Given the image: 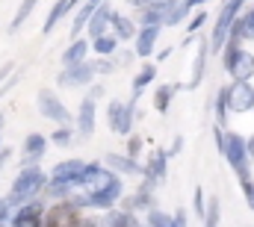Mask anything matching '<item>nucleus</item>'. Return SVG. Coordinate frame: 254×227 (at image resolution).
<instances>
[{"label":"nucleus","mask_w":254,"mask_h":227,"mask_svg":"<svg viewBox=\"0 0 254 227\" xmlns=\"http://www.w3.org/2000/svg\"><path fill=\"white\" fill-rule=\"evenodd\" d=\"M83 169H86V163H80V160H65V163H60V166L54 169L51 183H60V186L74 189V186L80 183V177H83Z\"/></svg>","instance_id":"9"},{"label":"nucleus","mask_w":254,"mask_h":227,"mask_svg":"<svg viewBox=\"0 0 254 227\" xmlns=\"http://www.w3.org/2000/svg\"><path fill=\"white\" fill-rule=\"evenodd\" d=\"M0 127H3V115H0Z\"/></svg>","instance_id":"46"},{"label":"nucleus","mask_w":254,"mask_h":227,"mask_svg":"<svg viewBox=\"0 0 254 227\" xmlns=\"http://www.w3.org/2000/svg\"><path fill=\"white\" fill-rule=\"evenodd\" d=\"M204 21H207V15H204V12H198V15H195V18L190 21V33H195V30H198V27H201Z\"/></svg>","instance_id":"38"},{"label":"nucleus","mask_w":254,"mask_h":227,"mask_svg":"<svg viewBox=\"0 0 254 227\" xmlns=\"http://www.w3.org/2000/svg\"><path fill=\"white\" fill-rule=\"evenodd\" d=\"M12 71H15V65H12V62H6V65L0 68V83H3V80H6V77L12 74Z\"/></svg>","instance_id":"41"},{"label":"nucleus","mask_w":254,"mask_h":227,"mask_svg":"<svg viewBox=\"0 0 254 227\" xmlns=\"http://www.w3.org/2000/svg\"><path fill=\"white\" fill-rule=\"evenodd\" d=\"M166 160H169V157H166V151H154V154H151L148 169H145V177H148V180H145V186H151V189H154V183H160V180L166 177Z\"/></svg>","instance_id":"16"},{"label":"nucleus","mask_w":254,"mask_h":227,"mask_svg":"<svg viewBox=\"0 0 254 227\" xmlns=\"http://www.w3.org/2000/svg\"><path fill=\"white\" fill-rule=\"evenodd\" d=\"M45 189V174L39 166H33V169H21V174L15 177V183H12V192L6 195V204L9 207H24V204H30L39 192Z\"/></svg>","instance_id":"1"},{"label":"nucleus","mask_w":254,"mask_h":227,"mask_svg":"<svg viewBox=\"0 0 254 227\" xmlns=\"http://www.w3.org/2000/svg\"><path fill=\"white\" fill-rule=\"evenodd\" d=\"M74 3H83V0H74Z\"/></svg>","instance_id":"47"},{"label":"nucleus","mask_w":254,"mask_h":227,"mask_svg":"<svg viewBox=\"0 0 254 227\" xmlns=\"http://www.w3.org/2000/svg\"><path fill=\"white\" fill-rule=\"evenodd\" d=\"M101 3H104V0H83V6H80V9H77V15H74V24H71V36H74V39H77V36H80V30L89 24L92 12H95Z\"/></svg>","instance_id":"18"},{"label":"nucleus","mask_w":254,"mask_h":227,"mask_svg":"<svg viewBox=\"0 0 254 227\" xmlns=\"http://www.w3.org/2000/svg\"><path fill=\"white\" fill-rule=\"evenodd\" d=\"M246 154H249V160H254V136L246 139Z\"/></svg>","instance_id":"44"},{"label":"nucleus","mask_w":254,"mask_h":227,"mask_svg":"<svg viewBox=\"0 0 254 227\" xmlns=\"http://www.w3.org/2000/svg\"><path fill=\"white\" fill-rule=\"evenodd\" d=\"M116 42H119L116 36H110V33H104V36H98V39H95V45H92V51H95V54H101V59H104V57H110V54L116 51Z\"/></svg>","instance_id":"28"},{"label":"nucleus","mask_w":254,"mask_h":227,"mask_svg":"<svg viewBox=\"0 0 254 227\" xmlns=\"http://www.w3.org/2000/svg\"><path fill=\"white\" fill-rule=\"evenodd\" d=\"M86 54H89V45H86L83 39H74V45L63 54L65 68H68V65H80V62H86Z\"/></svg>","instance_id":"22"},{"label":"nucleus","mask_w":254,"mask_h":227,"mask_svg":"<svg viewBox=\"0 0 254 227\" xmlns=\"http://www.w3.org/2000/svg\"><path fill=\"white\" fill-rule=\"evenodd\" d=\"M154 77H157V68H154V65H145V68H142V71L133 77V92L139 95V92H142V89H145V86H148Z\"/></svg>","instance_id":"29"},{"label":"nucleus","mask_w":254,"mask_h":227,"mask_svg":"<svg viewBox=\"0 0 254 227\" xmlns=\"http://www.w3.org/2000/svg\"><path fill=\"white\" fill-rule=\"evenodd\" d=\"M207 45H198V57H195V65H192V80L187 83V89H198V83L204 80V68H207Z\"/></svg>","instance_id":"21"},{"label":"nucleus","mask_w":254,"mask_h":227,"mask_svg":"<svg viewBox=\"0 0 254 227\" xmlns=\"http://www.w3.org/2000/svg\"><path fill=\"white\" fill-rule=\"evenodd\" d=\"M228 74L234 77V83H249V80L254 77V54L240 51L237 59H234V65L228 68Z\"/></svg>","instance_id":"14"},{"label":"nucleus","mask_w":254,"mask_h":227,"mask_svg":"<svg viewBox=\"0 0 254 227\" xmlns=\"http://www.w3.org/2000/svg\"><path fill=\"white\" fill-rule=\"evenodd\" d=\"M136 101H139V95H133L130 104H122V101H113L110 104V127H113V133H119V136H127L130 133L133 113H136Z\"/></svg>","instance_id":"5"},{"label":"nucleus","mask_w":254,"mask_h":227,"mask_svg":"<svg viewBox=\"0 0 254 227\" xmlns=\"http://www.w3.org/2000/svg\"><path fill=\"white\" fill-rule=\"evenodd\" d=\"M139 148H142V139H136V136H133V139H130V160H133V154H136Z\"/></svg>","instance_id":"42"},{"label":"nucleus","mask_w":254,"mask_h":227,"mask_svg":"<svg viewBox=\"0 0 254 227\" xmlns=\"http://www.w3.org/2000/svg\"><path fill=\"white\" fill-rule=\"evenodd\" d=\"M157 36H160V27H142L136 33V57H151L154 54V45H157Z\"/></svg>","instance_id":"17"},{"label":"nucleus","mask_w":254,"mask_h":227,"mask_svg":"<svg viewBox=\"0 0 254 227\" xmlns=\"http://www.w3.org/2000/svg\"><path fill=\"white\" fill-rule=\"evenodd\" d=\"M104 169L107 171H119V174H127V177H142L145 169L136 166L130 157H122V154H107L104 157Z\"/></svg>","instance_id":"13"},{"label":"nucleus","mask_w":254,"mask_h":227,"mask_svg":"<svg viewBox=\"0 0 254 227\" xmlns=\"http://www.w3.org/2000/svg\"><path fill=\"white\" fill-rule=\"evenodd\" d=\"M172 227H187V213H184V210H178V213L172 216Z\"/></svg>","instance_id":"37"},{"label":"nucleus","mask_w":254,"mask_h":227,"mask_svg":"<svg viewBox=\"0 0 254 227\" xmlns=\"http://www.w3.org/2000/svg\"><path fill=\"white\" fill-rule=\"evenodd\" d=\"M187 3V9H192V6H198V3H207V0H184Z\"/></svg>","instance_id":"45"},{"label":"nucleus","mask_w":254,"mask_h":227,"mask_svg":"<svg viewBox=\"0 0 254 227\" xmlns=\"http://www.w3.org/2000/svg\"><path fill=\"white\" fill-rule=\"evenodd\" d=\"M45 148H48V139L42 133H30L24 142V169H33L45 157Z\"/></svg>","instance_id":"12"},{"label":"nucleus","mask_w":254,"mask_h":227,"mask_svg":"<svg viewBox=\"0 0 254 227\" xmlns=\"http://www.w3.org/2000/svg\"><path fill=\"white\" fill-rule=\"evenodd\" d=\"M181 148H184V139L178 136V139H175V145H172V148L166 151V157H172V154H181Z\"/></svg>","instance_id":"40"},{"label":"nucleus","mask_w":254,"mask_h":227,"mask_svg":"<svg viewBox=\"0 0 254 227\" xmlns=\"http://www.w3.org/2000/svg\"><path fill=\"white\" fill-rule=\"evenodd\" d=\"M92 77H95L92 65H89V62H80V65H68V68H65L63 74H60V83H63V86H89Z\"/></svg>","instance_id":"11"},{"label":"nucleus","mask_w":254,"mask_h":227,"mask_svg":"<svg viewBox=\"0 0 254 227\" xmlns=\"http://www.w3.org/2000/svg\"><path fill=\"white\" fill-rule=\"evenodd\" d=\"M222 154H225V160L234 166V171L240 174V180H249V154H246V139H243V136L225 133Z\"/></svg>","instance_id":"3"},{"label":"nucleus","mask_w":254,"mask_h":227,"mask_svg":"<svg viewBox=\"0 0 254 227\" xmlns=\"http://www.w3.org/2000/svg\"><path fill=\"white\" fill-rule=\"evenodd\" d=\"M71 136H74V133H71V130H68V127H57V130H54V136H51V139H54V142H57V145H71Z\"/></svg>","instance_id":"32"},{"label":"nucleus","mask_w":254,"mask_h":227,"mask_svg":"<svg viewBox=\"0 0 254 227\" xmlns=\"http://www.w3.org/2000/svg\"><path fill=\"white\" fill-rule=\"evenodd\" d=\"M71 6H74V0H60V3H57V6L51 9V15H48V21H45V36H51V33H54L57 21L63 18V15L68 12V9H71Z\"/></svg>","instance_id":"23"},{"label":"nucleus","mask_w":254,"mask_h":227,"mask_svg":"<svg viewBox=\"0 0 254 227\" xmlns=\"http://www.w3.org/2000/svg\"><path fill=\"white\" fill-rule=\"evenodd\" d=\"M228 110H234V113H249V110H254L252 83H234L228 89Z\"/></svg>","instance_id":"8"},{"label":"nucleus","mask_w":254,"mask_h":227,"mask_svg":"<svg viewBox=\"0 0 254 227\" xmlns=\"http://www.w3.org/2000/svg\"><path fill=\"white\" fill-rule=\"evenodd\" d=\"M252 18H254V9H252Z\"/></svg>","instance_id":"48"},{"label":"nucleus","mask_w":254,"mask_h":227,"mask_svg":"<svg viewBox=\"0 0 254 227\" xmlns=\"http://www.w3.org/2000/svg\"><path fill=\"white\" fill-rule=\"evenodd\" d=\"M36 3L39 0H21V6H18V12H15V18H12V24H9V33H15L30 15H33V9H36Z\"/></svg>","instance_id":"25"},{"label":"nucleus","mask_w":254,"mask_h":227,"mask_svg":"<svg viewBox=\"0 0 254 227\" xmlns=\"http://www.w3.org/2000/svg\"><path fill=\"white\" fill-rule=\"evenodd\" d=\"M98 95H104V92L92 89L80 101V113H77V130H80V136H92L95 133V104H98Z\"/></svg>","instance_id":"6"},{"label":"nucleus","mask_w":254,"mask_h":227,"mask_svg":"<svg viewBox=\"0 0 254 227\" xmlns=\"http://www.w3.org/2000/svg\"><path fill=\"white\" fill-rule=\"evenodd\" d=\"M192 204H195V216H198V219H204V189H201V186L195 189V198H192Z\"/></svg>","instance_id":"34"},{"label":"nucleus","mask_w":254,"mask_h":227,"mask_svg":"<svg viewBox=\"0 0 254 227\" xmlns=\"http://www.w3.org/2000/svg\"><path fill=\"white\" fill-rule=\"evenodd\" d=\"M89 65H92L95 74H110V71H113V62H110V59H98V62H89Z\"/></svg>","instance_id":"36"},{"label":"nucleus","mask_w":254,"mask_h":227,"mask_svg":"<svg viewBox=\"0 0 254 227\" xmlns=\"http://www.w3.org/2000/svg\"><path fill=\"white\" fill-rule=\"evenodd\" d=\"M39 113L45 115V118H51L57 127H68V124H71V113H68V107H65L54 92H48V89L39 92Z\"/></svg>","instance_id":"4"},{"label":"nucleus","mask_w":254,"mask_h":227,"mask_svg":"<svg viewBox=\"0 0 254 227\" xmlns=\"http://www.w3.org/2000/svg\"><path fill=\"white\" fill-rule=\"evenodd\" d=\"M71 227H101V222L98 219H92V216H74V222H71Z\"/></svg>","instance_id":"33"},{"label":"nucleus","mask_w":254,"mask_h":227,"mask_svg":"<svg viewBox=\"0 0 254 227\" xmlns=\"http://www.w3.org/2000/svg\"><path fill=\"white\" fill-rule=\"evenodd\" d=\"M181 86H160L157 89V95H154V107H157V113H166L169 110V104H172V98H175V92H178Z\"/></svg>","instance_id":"24"},{"label":"nucleus","mask_w":254,"mask_h":227,"mask_svg":"<svg viewBox=\"0 0 254 227\" xmlns=\"http://www.w3.org/2000/svg\"><path fill=\"white\" fill-rule=\"evenodd\" d=\"M190 15V9H187V3L184 0H169L166 3V9H163V24H181L184 18Z\"/></svg>","instance_id":"19"},{"label":"nucleus","mask_w":254,"mask_h":227,"mask_svg":"<svg viewBox=\"0 0 254 227\" xmlns=\"http://www.w3.org/2000/svg\"><path fill=\"white\" fill-rule=\"evenodd\" d=\"M110 27L116 30V39H133L139 30H136V24L127 18V15H119V12H113V18H110Z\"/></svg>","instance_id":"20"},{"label":"nucleus","mask_w":254,"mask_h":227,"mask_svg":"<svg viewBox=\"0 0 254 227\" xmlns=\"http://www.w3.org/2000/svg\"><path fill=\"white\" fill-rule=\"evenodd\" d=\"M68 192H71V189H68V186H60V183H51V186H48V195L57 198V201H63Z\"/></svg>","instance_id":"35"},{"label":"nucleus","mask_w":254,"mask_h":227,"mask_svg":"<svg viewBox=\"0 0 254 227\" xmlns=\"http://www.w3.org/2000/svg\"><path fill=\"white\" fill-rule=\"evenodd\" d=\"M110 18H113L110 3H101V6L92 12V18H89V36H92V39L104 36V33H107V27H110Z\"/></svg>","instance_id":"15"},{"label":"nucleus","mask_w":254,"mask_h":227,"mask_svg":"<svg viewBox=\"0 0 254 227\" xmlns=\"http://www.w3.org/2000/svg\"><path fill=\"white\" fill-rule=\"evenodd\" d=\"M77 213H80V210H77L71 201H60L57 207L45 210V216H42V227H71V222H74Z\"/></svg>","instance_id":"7"},{"label":"nucleus","mask_w":254,"mask_h":227,"mask_svg":"<svg viewBox=\"0 0 254 227\" xmlns=\"http://www.w3.org/2000/svg\"><path fill=\"white\" fill-rule=\"evenodd\" d=\"M136 216L133 213H110L107 219H104V227H136Z\"/></svg>","instance_id":"26"},{"label":"nucleus","mask_w":254,"mask_h":227,"mask_svg":"<svg viewBox=\"0 0 254 227\" xmlns=\"http://www.w3.org/2000/svg\"><path fill=\"white\" fill-rule=\"evenodd\" d=\"M243 3H246V0H225V6H222V12H219V21H216V30H213V36H210V48H207V51L222 54V48H225V42H228V33H231V24L240 18Z\"/></svg>","instance_id":"2"},{"label":"nucleus","mask_w":254,"mask_h":227,"mask_svg":"<svg viewBox=\"0 0 254 227\" xmlns=\"http://www.w3.org/2000/svg\"><path fill=\"white\" fill-rule=\"evenodd\" d=\"M42 216H45V207L30 201L9 219V227H42Z\"/></svg>","instance_id":"10"},{"label":"nucleus","mask_w":254,"mask_h":227,"mask_svg":"<svg viewBox=\"0 0 254 227\" xmlns=\"http://www.w3.org/2000/svg\"><path fill=\"white\" fill-rule=\"evenodd\" d=\"M9 213H12V207L6 204V198H0V222H9Z\"/></svg>","instance_id":"39"},{"label":"nucleus","mask_w":254,"mask_h":227,"mask_svg":"<svg viewBox=\"0 0 254 227\" xmlns=\"http://www.w3.org/2000/svg\"><path fill=\"white\" fill-rule=\"evenodd\" d=\"M6 163H9V148H3V145H0V171H3Z\"/></svg>","instance_id":"43"},{"label":"nucleus","mask_w":254,"mask_h":227,"mask_svg":"<svg viewBox=\"0 0 254 227\" xmlns=\"http://www.w3.org/2000/svg\"><path fill=\"white\" fill-rule=\"evenodd\" d=\"M145 227H172V216L163 213V210H148Z\"/></svg>","instance_id":"30"},{"label":"nucleus","mask_w":254,"mask_h":227,"mask_svg":"<svg viewBox=\"0 0 254 227\" xmlns=\"http://www.w3.org/2000/svg\"><path fill=\"white\" fill-rule=\"evenodd\" d=\"M219 219H222V204H219V198H213L207 207H204V227H219Z\"/></svg>","instance_id":"27"},{"label":"nucleus","mask_w":254,"mask_h":227,"mask_svg":"<svg viewBox=\"0 0 254 227\" xmlns=\"http://www.w3.org/2000/svg\"><path fill=\"white\" fill-rule=\"evenodd\" d=\"M216 95H219V98H216V121H219V127H222V121H225V115H228V89H219Z\"/></svg>","instance_id":"31"}]
</instances>
